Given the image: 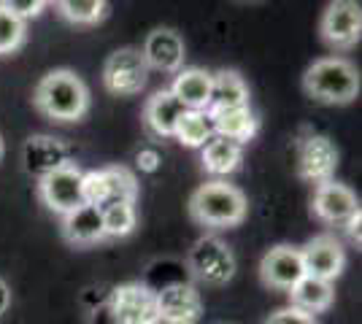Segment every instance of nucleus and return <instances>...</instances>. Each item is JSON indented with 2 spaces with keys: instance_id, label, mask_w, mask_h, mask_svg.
<instances>
[{
  "instance_id": "obj_15",
  "label": "nucleus",
  "mask_w": 362,
  "mask_h": 324,
  "mask_svg": "<svg viewBox=\"0 0 362 324\" xmlns=\"http://www.w3.org/2000/svg\"><path fill=\"white\" fill-rule=\"evenodd\" d=\"M22 162L25 170L41 181L49 173L71 165V149L54 136H30L22 146Z\"/></svg>"
},
{
  "instance_id": "obj_24",
  "label": "nucleus",
  "mask_w": 362,
  "mask_h": 324,
  "mask_svg": "<svg viewBox=\"0 0 362 324\" xmlns=\"http://www.w3.org/2000/svg\"><path fill=\"white\" fill-rule=\"evenodd\" d=\"M173 138L187 149H203L214 138V124L209 111H184V116L173 130Z\"/></svg>"
},
{
  "instance_id": "obj_8",
  "label": "nucleus",
  "mask_w": 362,
  "mask_h": 324,
  "mask_svg": "<svg viewBox=\"0 0 362 324\" xmlns=\"http://www.w3.org/2000/svg\"><path fill=\"white\" fill-rule=\"evenodd\" d=\"M38 195H41V200L49 211L68 216L76 208L87 205L84 203V170H78L71 162L65 168L49 173L38 184Z\"/></svg>"
},
{
  "instance_id": "obj_23",
  "label": "nucleus",
  "mask_w": 362,
  "mask_h": 324,
  "mask_svg": "<svg viewBox=\"0 0 362 324\" xmlns=\"http://www.w3.org/2000/svg\"><path fill=\"white\" fill-rule=\"evenodd\" d=\"M200 160H203L206 173L222 179V176H230V173L238 170V165H241V160H243V146L235 143V140L214 136V138L200 149Z\"/></svg>"
},
{
  "instance_id": "obj_9",
  "label": "nucleus",
  "mask_w": 362,
  "mask_h": 324,
  "mask_svg": "<svg viewBox=\"0 0 362 324\" xmlns=\"http://www.w3.org/2000/svg\"><path fill=\"white\" fill-rule=\"evenodd\" d=\"M319 32H322V41L330 49L346 52V49L357 47L362 35V8L351 0H335L322 14Z\"/></svg>"
},
{
  "instance_id": "obj_28",
  "label": "nucleus",
  "mask_w": 362,
  "mask_h": 324,
  "mask_svg": "<svg viewBox=\"0 0 362 324\" xmlns=\"http://www.w3.org/2000/svg\"><path fill=\"white\" fill-rule=\"evenodd\" d=\"M0 6L11 16H16L19 22H25V19H30V16H38L46 8L44 0H3Z\"/></svg>"
},
{
  "instance_id": "obj_26",
  "label": "nucleus",
  "mask_w": 362,
  "mask_h": 324,
  "mask_svg": "<svg viewBox=\"0 0 362 324\" xmlns=\"http://www.w3.org/2000/svg\"><path fill=\"white\" fill-rule=\"evenodd\" d=\"M103 214V230H106V238H124L136 230V203H117V205H108V208H100Z\"/></svg>"
},
{
  "instance_id": "obj_21",
  "label": "nucleus",
  "mask_w": 362,
  "mask_h": 324,
  "mask_svg": "<svg viewBox=\"0 0 362 324\" xmlns=\"http://www.w3.org/2000/svg\"><path fill=\"white\" fill-rule=\"evenodd\" d=\"M289 300H292V308L303 311L308 316L314 313H325L335 300V289H332L330 281H322L314 276H303L292 289H289Z\"/></svg>"
},
{
  "instance_id": "obj_20",
  "label": "nucleus",
  "mask_w": 362,
  "mask_h": 324,
  "mask_svg": "<svg viewBox=\"0 0 362 324\" xmlns=\"http://www.w3.org/2000/svg\"><path fill=\"white\" fill-rule=\"evenodd\" d=\"M214 124V136L227 140H235V143H246L257 136L259 122H257L255 111L249 106L243 108H227V111H209Z\"/></svg>"
},
{
  "instance_id": "obj_19",
  "label": "nucleus",
  "mask_w": 362,
  "mask_h": 324,
  "mask_svg": "<svg viewBox=\"0 0 362 324\" xmlns=\"http://www.w3.org/2000/svg\"><path fill=\"white\" fill-rule=\"evenodd\" d=\"M170 95L179 100L187 111H209L211 97V73L203 68H187L176 73V81L170 87Z\"/></svg>"
},
{
  "instance_id": "obj_33",
  "label": "nucleus",
  "mask_w": 362,
  "mask_h": 324,
  "mask_svg": "<svg viewBox=\"0 0 362 324\" xmlns=\"http://www.w3.org/2000/svg\"><path fill=\"white\" fill-rule=\"evenodd\" d=\"M0 157H3V138H0Z\"/></svg>"
},
{
  "instance_id": "obj_1",
  "label": "nucleus",
  "mask_w": 362,
  "mask_h": 324,
  "mask_svg": "<svg viewBox=\"0 0 362 324\" xmlns=\"http://www.w3.org/2000/svg\"><path fill=\"white\" fill-rule=\"evenodd\" d=\"M33 106L54 122H78L90 111V90L68 68L49 71L33 92Z\"/></svg>"
},
{
  "instance_id": "obj_12",
  "label": "nucleus",
  "mask_w": 362,
  "mask_h": 324,
  "mask_svg": "<svg viewBox=\"0 0 362 324\" xmlns=\"http://www.w3.org/2000/svg\"><path fill=\"white\" fill-rule=\"evenodd\" d=\"M311 211L319 222H325L330 227H344L349 219L360 211V200L346 184L325 181V184H317V189H314Z\"/></svg>"
},
{
  "instance_id": "obj_18",
  "label": "nucleus",
  "mask_w": 362,
  "mask_h": 324,
  "mask_svg": "<svg viewBox=\"0 0 362 324\" xmlns=\"http://www.w3.org/2000/svg\"><path fill=\"white\" fill-rule=\"evenodd\" d=\"M184 111L187 108L170 95V90H160V92H154L146 100L144 124H146V130H149L151 136H157V138H173V130H176L181 116H184Z\"/></svg>"
},
{
  "instance_id": "obj_31",
  "label": "nucleus",
  "mask_w": 362,
  "mask_h": 324,
  "mask_svg": "<svg viewBox=\"0 0 362 324\" xmlns=\"http://www.w3.org/2000/svg\"><path fill=\"white\" fill-rule=\"evenodd\" d=\"M360 222H362V214L357 211V214L351 216L346 224H344L346 232H349V238H351V244H357V246H360Z\"/></svg>"
},
{
  "instance_id": "obj_30",
  "label": "nucleus",
  "mask_w": 362,
  "mask_h": 324,
  "mask_svg": "<svg viewBox=\"0 0 362 324\" xmlns=\"http://www.w3.org/2000/svg\"><path fill=\"white\" fill-rule=\"evenodd\" d=\"M136 165L144 170V173H154V170L160 168V152H157V149H149V146L141 149L136 155Z\"/></svg>"
},
{
  "instance_id": "obj_2",
  "label": "nucleus",
  "mask_w": 362,
  "mask_h": 324,
  "mask_svg": "<svg viewBox=\"0 0 362 324\" xmlns=\"http://www.w3.org/2000/svg\"><path fill=\"white\" fill-rule=\"evenodd\" d=\"M189 214L197 224L225 230L241 224L249 214V203L238 186L227 184L222 179H214L200 184L189 198Z\"/></svg>"
},
{
  "instance_id": "obj_10",
  "label": "nucleus",
  "mask_w": 362,
  "mask_h": 324,
  "mask_svg": "<svg viewBox=\"0 0 362 324\" xmlns=\"http://www.w3.org/2000/svg\"><path fill=\"white\" fill-rule=\"evenodd\" d=\"M300 260L305 276L322 278V281L332 284L346 268V251L335 235H317L300 248Z\"/></svg>"
},
{
  "instance_id": "obj_5",
  "label": "nucleus",
  "mask_w": 362,
  "mask_h": 324,
  "mask_svg": "<svg viewBox=\"0 0 362 324\" xmlns=\"http://www.w3.org/2000/svg\"><path fill=\"white\" fill-rule=\"evenodd\" d=\"M138 181L124 165L84 173V203L95 208H108L117 203H136Z\"/></svg>"
},
{
  "instance_id": "obj_13",
  "label": "nucleus",
  "mask_w": 362,
  "mask_h": 324,
  "mask_svg": "<svg viewBox=\"0 0 362 324\" xmlns=\"http://www.w3.org/2000/svg\"><path fill=\"white\" fill-rule=\"evenodd\" d=\"M338 168V149L327 136H308L298 146V173L311 184L332 181Z\"/></svg>"
},
{
  "instance_id": "obj_22",
  "label": "nucleus",
  "mask_w": 362,
  "mask_h": 324,
  "mask_svg": "<svg viewBox=\"0 0 362 324\" xmlns=\"http://www.w3.org/2000/svg\"><path fill=\"white\" fill-rule=\"evenodd\" d=\"M249 106V87L241 73L235 71H219L211 76V97H209V111H227V108Z\"/></svg>"
},
{
  "instance_id": "obj_11",
  "label": "nucleus",
  "mask_w": 362,
  "mask_h": 324,
  "mask_svg": "<svg viewBox=\"0 0 362 324\" xmlns=\"http://www.w3.org/2000/svg\"><path fill=\"white\" fill-rule=\"evenodd\" d=\"M160 324H197L203 316V297L192 284H168L157 292Z\"/></svg>"
},
{
  "instance_id": "obj_17",
  "label": "nucleus",
  "mask_w": 362,
  "mask_h": 324,
  "mask_svg": "<svg viewBox=\"0 0 362 324\" xmlns=\"http://www.w3.org/2000/svg\"><path fill=\"white\" fill-rule=\"evenodd\" d=\"M62 235L68 244L74 246H95L100 241H106V230H103V214L95 205H81L62 216Z\"/></svg>"
},
{
  "instance_id": "obj_6",
  "label": "nucleus",
  "mask_w": 362,
  "mask_h": 324,
  "mask_svg": "<svg viewBox=\"0 0 362 324\" xmlns=\"http://www.w3.org/2000/svg\"><path fill=\"white\" fill-rule=\"evenodd\" d=\"M149 81V65L144 60L141 49L124 47L108 54L103 65V84L111 95L117 97H133L138 95Z\"/></svg>"
},
{
  "instance_id": "obj_29",
  "label": "nucleus",
  "mask_w": 362,
  "mask_h": 324,
  "mask_svg": "<svg viewBox=\"0 0 362 324\" xmlns=\"http://www.w3.org/2000/svg\"><path fill=\"white\" fill-rule=\"evenodd\" d=\"M265 324H317V319L289 306V308H281V311H276V313H271V316L265 319Z\"/></svg>"
},
{
  "instance_id": "obj_25",
  "label": "nucleus",
  "mask_w": 362,
  "mask_h": 324,
  "mask_svg": "<svg viewBox=\"0 0 362 324\" xmlns=\"http://www.w3.org/2000/svg\"><path fill=\"white\" fill-rule=\"evenodd\" d=\"M57 11L74 25H98L106 19L108 6L103 0H62L57 3Z\"/></svg>"
},
{
  "instance_id": "obj_3",
  "label": "nucleus",
  "mask_w": 362,
  "mask_h": 324,
  "mask_svg": "<svg viewBox=\"0 0 362 324\" xmlns=\"http://www.w3.org/2000/svg\"><path fill=\"white\" fill-rule=\"evenodd\" d=\"M303 90L317 103L346 106L360 95V73L344 57H322L308 65L303 76Z\"/></svg>"
},
{
  "instance_id": "obj_27",
  "label": "nucleus",
  "mask_w": 362,
  "mask_h": 324,
  "mask_svg": "<svg viewBox=\"0 0 362 324\" xmlns=\"http://www.w3.org/2000/svg\"><path fill=\"white\" fill-rule=\"evenodd\" d=\"M25 22H19L0 6V54H11L25 44Z\"/></svg>"
},
{
  "instance_id": "obj_32",
  "label": "nucleus",
  "mask_w": 362,
  "mask_h": 324,
  "mask_svg": "<svg viewBox=\"0 0 362 324\" xmlns=\"http://www.w3.org/2000/svg\"><path fill=\"white\" fill-rule=\"evenodd\" d=\"M8 308H11V289H8V284L0 278V316Z\"/></svg>"
},
{
  "instance_id": "obj_4",
  "label": "nucleus",
  "mask_w": 362,
  "mask_h": 324,
  "mask_svg": "<svg viewBox=\"0 0 362 324\" xmlns=\"http://www.w3.org/2000/svg\"><path fill=\"white\" fill-rule=\"evenodd\" d=\"M187 265H189L192 276L209 287H225L227 281L235 276V254L216 235L197 238L195 246L189 248Z\"/></svg>"
},
{
  "instance_id": "obj_14",
  "label": "nucleus",
  "mask_w": 362,
  "mask_h": 324,
  "mask_svg": "<svg viewBox=\"0 0 362 324\" xmlns=\"http://www.w3.org/2000/svg\"><path fill=\"white\" fill-rule=\"evenodd\" d=\"M305 276L303 270V260H300V248L295 246H273L262 263H259V278L265 287L271 289H281V292H289L300 278Z\"/></svg>"
},
{
  "instance_id": "obj_7",
  "label": "nucleus",
  "mask_w": 362,
  "mask_h": 324,
  "mask_svg": "<svg viewBox=\"0 0 362 324\" xmlns=\"http://www.w3.org/2000/svg\"><path fill=\"white\" fill-rule=\"evenodd\" d=\"M108 313H111L114 324H160L157 292L138 281L119 284L111 292Z\"/></svg>"
},
{
  "instance_id": "obj_16",
  "label": "nucleus",
  "mask_w": 362,
  "mask_h": 324,
  "mask_svg": "<svg viewBox=\"0 0 362 324\" xmlns=\"http://www.w3.org/2000/svg\"><path fill=\"white\" fill-rule=\"evenodd\" d=\"M149 71H163V73H179L184 65V41L176 30L170 28H157L146 35V44L141 49Z\"/></svg>"
}]
</instances>
